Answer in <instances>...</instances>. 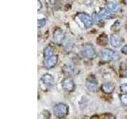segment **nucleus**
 <instances>
[{"instance_id": "39448f33", "label": "nucleus", "mask_w": 127, "mask_h": 119, "mask_svg": "<svg viewBox=\"0 0 127 119\" xmlns=\"http://www.w3.org/2000/svg\"><path fill=\"white\" fill-rule=\"evenodd\" d=\"M65 38V33L61 29H57L53 33V41L57 45H61Z\"/></svg>"}, {"instance_id": "1a4fd4ad", "label": "nucleus", "mask_w": 127, "mask_h": 119, "mask_svg": "<svg viewBox=\"0 0 127 119\" xmlns=\"http://www.w3.org/2000/svg\"><path fill=\"white\" fill-rule=\"evenodd\" d=\"M86 86H87V88L90 91H95L97 90V86H98V83L96 81L95 78H89L87 79V82H86Z\"/></svg>"}, {"instance_id": "a211bd4d", "label": "nucleus", "mask_w": 127, "mask_h": 119, "mask_svg": "<svg viewBox=\"0 0 127 119\" xmlns=\"http://www.w3.org/2000/svg\"><path fill=\"white\" fill-rule=\"evenodd\" d=\"M46 24V19L45 18H41V19H38V22H37V26L39 28H42L45 26Z\"/></svg>"}, {"instance_id": "f8f14e48", "label": "nucleus", "mask_w": 127, "mask_h": 119, "mask_svg": "<svg viewBox=\"0 0 127 119\" xmlns=\"http://www.w3.org/2000/svg\"><path fill=\"white\" fill-rule=\"evenodd\" d=\"M106 8L112 12V13H117V12L120 10V6H119V4L115 2H110L109 3H107Z\"/></svg>"}, {"instance_id": "393cba45", "label": "nucleus", "mask_w": 127, "mask_h": 119, "mask_svg": "<svg viewBox=\"0 0 127 119\" xmlns=\"http://www.w3.org/2000/svg\"><path fill=\"white\" fill-rule=\"evenodd\" d=\"M126 28H127V25H126Z\"/></svg>"}, {"instance_id": "9b49d317", "label": "nucleus", "mask_w": 127, "mask_h": 119, "mask_svg": "<svg viewBox=\"0 0 127 119\" xmlns=\"http://www.w3.org/2000/svg\"><path fill=\"white\" fill-rule=\"evenodd\" d=\"M115 88V85L113 83H110V82H108V83H103L102 85V90L103 92H105L106 94H110L112 93L114 90Z\"/></svg>"}, {"instance_id": "4468645a", "label": "nucleus", "mask_w": 127, "mask_h": 119, "mask_svg": "<svg viewBox=\"0 0 127 119\" xmlns=\"http://www.w3.org/2000/svg\"><path fill=\"white\" fill-rule=\"evenodd\" d=\"M63 72L67 75H73L75 73V69L72 65L65 64L63 67Z\"/></svg>"}, {"instance_id": "aec40b11", "label": "nucleus", "mask_w": 127, "mask_h": 119, "mask_svg": "<svg viewBox=\"0 0 127 119\" xmlns=\"http://www.w3.org/2000/svg\"><path fill=\"white\" fill-rule=\"evenodd\" d=\"M122 53L123 54L127 55V45H126L125 46H123V47H122Z\"/></svg>"}, {"instance_id": "9d476101", "label": "nucleus", "mask_w": 127, "mask_h": 119, "mask_svg": "<svg viewBox=\"0 0 127 119\" xmlns=\"http://www.w3.org/2000/svg\"><path fill=\"white\" fill-rule=\"evenodd\" d=\"M43 83L47 87H53L54 85V78L50 74H45L41 78Z\"/></svg>"}, {"instance_id": "f3484780", "label": "nucleus", "mask_w": 127, "mask_h": 119, "mask_svg": "<svg viewBox=\"0 0 127 119\" xmlns=\"http://www.w3.org/2000/svg\"><path fill=\"white\" fill-rule=\"evenodd\" d=\"M120 100L125 106H127V93H123L120 95Z\"/></svg>"}, {"instance_id": "f257e3e1", "label": "nucleus", "mask_w": 127, "mask_h": 119, "mask_svg": "<svg viewBox=\"0 0 127 119\" xmlns=\"http://www.w3.org/2000/svg\"><path fill=\"white\" fill-rule=\"evenodd\" d=\"M80 54L83 58L93 59L96 57V50L91 44H85L80 51Z\"/></svg>"}, {"instance_id": "dca6fc26", "label": "nucleus", "mask_w": 127, "mask_h": 119, "mask_svg": "<svg viewBox=\"0 0 127 119\" xmlns=\"http://www.w3.org/2000/svg\"><path fill=\"white\" fill-rule=\"evenodd\" d=\"M100 16L96 13H93L92 15H91V20H92L93 23H98L100 22Z\"/></svg>"}, {"instance_id": "6ab92c4d", "label": "nucleus", "mask_w": 127, "mask_h": 119, "mask_svg": "<svg viewBox=\"0 0 127 119\" xmlns=\"http://www.w3.org/2000/svg\"><path fill=\"white\" fill-rule=\"evenodd\" d=\"M120 90L122 93H127V83H123L120 86Z\"/></svg>"}, {"instance_id": "5701e85b", "label": "nucleus", "mask_w": 127, "mask_h": 119, "mask_svg": "<svg viewBox=\"0 0 127 119\" xmlns=\"http://www.w3.org/2000/svg\"><path fill=\"white\" fill-rule=\"evenodd\" d=\"M124 2H125L126 4H127V0H124Z\"/></svg>"}, {"instance_id": "423d86ee", "label": "nucleus", "mask_w": 127, "mask_h": 119, "mask_svg": "<svg viewBox=\"0 0 127 119\" xmlns=\"http://www.w3.org/2000/svg\"><path fill=\"white\" fill-rule=\"evenodd\" d=\"M62 87L67 92H72L75 90V83L71 78H65L62 81Z\"/></svg>"}, {"instance_id": "6e6552de", "label": "nucleus", "mask_w": 127, "mask_h": 119, "mask_svg": "<svg viewBox=\"0 0 127 119\" xmlns=\"http://www.w3.org/2000/svg\"><path fill=\"white\" fill-rule=\"evenodd\" d=\"M110 43L113 47L118 49V48H120L122 45L123 40L121 37H119V36L116 34H113V35H111L110 37Z\"/></svg>"}, {"instance_id": "7ed1b4c3", "label": "nucleus", "mask_w": 127, "mask_h": 119, "mask_svg": "<svg viewBox=\"0 0 127 119\" xmlns=\"http://www.w3.org/2000/svg\"><path fill=\"white\" fill-rule=\"evenodd\" d=\"M115 55H116V53L110 49H104L100 52V58L102 60L104 61L111 60L112 59L115 58Z\"/></svg>"}, {"instance_id": "4be33fe9", "label": "nucleus", "mask_w": 127, "mask_h": 119, "mask_svg": "<svg viewBox=\"0 0 127 119\" xmlns=\"http://www.w3.org/2000/svg\"><path fill=\"white\" fill-rule=\"evenodd\" d=\"M125 63H126V66L127 67V60H126V62H125Z\"/></svg>"}, {"instance_id": "412c9836", "label": "nucleus", "mask_w": 127, "mask_h": 119, "mask_svg": "<svg viewBox=\"0 0 127 119\" xmlns=\"http://www.w3.org/2000/svg\"><path fill=\"white\" fill-rule=\"evenodd\" d=\"M41 8H42V3H41V1H40V0H38V1H37V10L40 11L41 10Z\"/></svg>"}, {"instance_id": "0eeeda50", "label": "nucleus", "mask_w": 127, "mask_h": 119, "mask_svg": "<svg viewBox=\"0 0 127 119\" xmlns=\"http://www.w3.org/2000/svg\"><path fill=\"white\" fill-rule=\"evenodd\" d=\"M58 62V56L53 55L52 57H49L48 59H45V67L47 69H51L57 64Z\"/></svg>"}, {"instance_id": "ddd939ff", "label": "nucleus", "mask_w": 127, "mask_h": 119, "mask_svg": "<svg viewBox=\"0 0 127 119\" xmlns=\"http://www.w3.org/2000/svg\"><path fill=\"white\" fill-rule=\"evenodd\" d=\"M98 15L100 16L102 19H109L113 17L112 12L110 11L108 9H106V8H103L102 10L99 11Z\"/></svg>"}, {"instance_id": "b1692460", "label": "nucleus", "mask_w": 127, "mask_h": 119, "mask_svg": "<svg viewBox=\"0 0 127 119\" xmlns=\"http://www.w3.org/2000/svg\"><path fill=\"white\" fill-rule=\"evenodd\" d=\"M126 76H127V71H126Z\"/></svg>"}, {"instance_id": "20e7f679", "label": "nucleus", "mask_w": 127, "mask_h": 119, "mask_svg": "<svg viewBox=\"0 0 127 119\" xmlns=\"http://www.w3.org/2000/svg\"><path fill=\"white\" fill-rule=\"evenodd\" d=\"M77 18L79 19V21H80L83 25L84 26L85 28L87 29H88V28L91 27V26L93 25V22L92 20H91V17L88 14H87L85 13H80V14H77Z\"/></svg>"}, {"instance_id": "2eb2a0df", "label": "nucleus", "mask_w": 127, "mask_h": 119, "mask_svg": "<svg viewBox=\"0 0 127 119\" xmlns=\"http://www.w3.org/2000/svg\"><path fill=\"white\" fill-rule=\"evenodd\" d=\"M54 50L51 46H47L43 52V56L45 59H48L49 57H52L53 55H54Z\"/></svg>"}, {"instance_id": "f03ea898", "label": "nucleus", "mask_w": 127, "mask_h": 119, "mask_svg": "<svg viewBox=\"0 0 127 119\" xmlns=\"http://www.w3.org/2000/svg\"><path fill=\"white\" fill-rule=\"evenodd\" d=\"M68 114V106L64 103H58L53 107V114L58 118H65Z\"/></svg>"}]
</instances>
